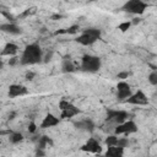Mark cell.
<instances>
[{
  "label": "cell",
  "mask_w": 157,
  "mask_h": 157,
  "mask_svg": "<svg viewBox=\"0 0 157 157\" xmlns=\"http://www.w3.org/2000/svg\"><path fill=\"white\" fill-rule=\"evenodd\" d=\"M53 144H54V142H53V140H52L50 137H48V136H45V135H44V136H40V137L38 139V145H37V147H38V148H43V150H44L47 145H50V146H52Z\"/></svg>",
  "instance_id": "ac0fdd59"
},
{
  "label": "cell",
  "mask_w": 157,
  "mask_h": 157,
  "mask_svg": "<svg viewBox=\"0 0 157 157\" xmlns=\"http://www.w3.org/2000/svg\"><path fill=\"white\" fill-rule=\"evenodd\" d=\"M17 52H18V47L15 43H7L4 47L2 52H1V55L2 56H6V55L7 56H15L17 54Z\"/></svg>",
  "instance_id": "9a60e30c"
},
{
  "label": "cell",
  "mask_w": 157,
  "mask_h": 157,
  "mask_svg": "<svg viewBox=\"0 0 157 157\" xmlns=\"http://www.w3.org/2000/svg\"><path fill=\"white\" fill-rule=\"evenodd\" d=\"M78 29H80V27H78L77 25H74V26H70V27L66 28V29H59V31H56L55 34H63V33H66V34H75V33L78 32Z\"/></svg>",
  "instance_id": "d6986e66"
},
{
  "label": "cell",
  "mask_w": 157,
  "mask_h": 157,
  "mask_svg": "<svg viewBox=\"0 0 157 157\" xmlns=\"http://www.w3.org/2000/svg\"><path fill=\"white\" fill-rule=\"evenodd\" d=\"M129 118V113L125 110H115V109H107V118L105 121H110L114 124H120Z\"/></svg>",
  "instance_id": "5b68a950"
},
{
  "label": "cell",
  "mask_w": 157,
  "mask_h": 157,
  "mask_svg": "<svg viewBox=\"0 0 157 157\" xmlns=\"http://www.w3.org/2000/svg\"><path fill=\"white\" fill-rule=\"evenodd\" d=\"M9 139H10V142L16 145V144H20L22 140H23V135L21 132H11L9 135Z\"/></svg>",
  "instance_id": "ffe728a7"
},
{
  "label": "cell",
  "mask_w": 157,
  "mask_h": 157,
  "mask_svg": "<svg viewBox=\"0 0 157 157\" xmlns=\"http://www.w3.org/2000/svg\"><path fill=\"white\" fill-rule=\"evenodd\" d=\"M27 93H28V90L23 85H16V83H13V85H10V87H9V97L10 98L26 96Z\"/></svg>",
  "instance_id": "9c48e42d"
},
{
  "label": "cell",
  "mask_w": 157,
  "mask_h": 157,
  "mask_svg": "<svg viewBox=\"0 0 157 157\" xmlns=\"http://www.w3.org/2000/svg\"><path fill=\"white\" fill-rule=\"evenodd\" d=\"M104 142H105L107 146H117V144H118V136H117V134L115 135H109L105 139Z\"/></svg>",
  "instance_id": "44dd1931"
},
{
  "label": "cell",
  "mask_w": 157,
  "mask_h": 157,
  "mask_svg": "<svg viewBox=\"0 0 157 157\" xmlns=\"http://www.w3.org/2000/svg\"><path fill=\"white\" fill-rule=\"evenodd\" d=\"M15 115H16V113H15V112H12V113H11V114H10V115H9V119H10V120H12V119H13V117H15Z\"/></svg>",
  "instance_id": "836d02e7"
},
{
  "label": "cell",
  "mask_w": 157,
  "mask_h": 157,
  "mask_svg": "<svg viewBox=\"0 0 157 157\" xmlns=\"http://www.w3.org/2000/svg\"><path fill=\"white\" fill-rule=\"evenodd\" d=\"M61 17H63V16H61V15H58V13L52 16V18H53V20H58V18H61Z\"/></svg>",
  "instance_id": "d6a6232c"
},
{
  "label": "cell",
  "mask_w": 157,
  "mask_h": 157,
  "mask_svg": "<svg viewBox=\"0 0 157 157\" xmlns=\"http://www.w3.org/2000/svg\"><path fill=\"white\" fill-rule=\"evenodd\" d=\"M148 82L152 86H157V71H152L148 75Z\"/></svg>",
  "instance_id": "7402d4cb"
},
{
  "label": "cell",
  "mask_w": 157,
  "mask_h": 157,
  "mask_svg": "<svg viewBox=\"0 0 157 157\" xmlns=\"http://www.w3.org/2000/svg\"><path fill=\"white\" fill-rule=\"evenodd\" d=\"M1 15H2V16H5V17H7V18H9V20H10L11 22H13V21H15V17H13L12 15L7 13V12H6V11H4V10L1 11Z\"/></svg>",
  "instance_id": "f546056e"
},
{
  "label": "cell",
  "mask_w": 157,
  "mask_h": 157,
  "mask_svg": "<svg viewBox=\"0 0 157 157\" xmlns=\"http://www.w3.org/2000/svg\"><path fill=\"white\" fill-rule=\"evenodd\" d=\"M34 76H36V72H33V71H27L26 72V80H28V81H32L34 78Z\"/></svg>",
  "instance_id": "4316f807"
},
{
  "label": "cell",
  "mask_w": 157,
  "mask_h": 157,
  "mask_svg": "<svg viewBox=\"0 0 157 157\" xmlns=\"http://www.w3.org/2000/svg\"><path fill=\"white\" fill-rule=\"evenodd\" d=\"M155 97H157V92H156V93H155Z\"/></svg>",
  "instance_id": "d590c367"
},
{
  "label": "cell",
  "mask_w": 157,
  "mask_h": 157,
  "mask_svg": "<svg viewBox=\"0 0 157 157\" xmlns=\"http://www.w3.org/2000/svg\"><path fill=\"white\" fill-rule=\"evenodd\" d=\"M45 155V152L43 151V148H38L37 147V150H36V156H44Z\"/></svg>",
  "instance_id": "4dcf8cb0"
},
{
  "label": "cell",
  "mask_w": 157,
  "mask_h": 157,
  "mask_svg": "<svg viewBox=\"0 0 157 157\" xmlns=\"http://www.w3.org/2000/svg\"><path fill=\"white\" fill-rule=\"evenodd\" d=\"M59 121H60V118H56L54 114L48 113V114L45 115V118L43 119V121H42V124H40V128H42V129L52 128V126L58 125V124H59Z\"/></svg>",
  "instance_id": "7c38bea8"
},
{
  "label": "cell",
  "mask_w": 157,
  "mask_h": 157,
  "mask_svg": "<svg viewBox=\"0 0 157 157\" xmlns=\"http://www.w3.org/2000/svg\"><path fill=\"white\" fill-rule=\"evenodd\" d=\"M146 9L147 4L144 0H128L123 5V10L132 15H142Z\"/></svg>",
  "instance_id": "277c9868"
},
{
  "label": "cell",
  "mask_w": 157,
  "mask_h": 157,
  "mask_svg": "<svg viewBox=\"0 0 157 157\" xmlns=\"http://www.w3.org/2000/svg\"><path fill=\"white\" fill-rule=\"evenodd\" d=\"M42 59H43L42 48L37 43H32L25 48L20 58V64L21 65H34V64L40 63Z\"/></svg>",
  "instance_id": "6da1fadb"
},
{
  "label": "cell",
  "mask_w": 157,
  "mask_h": 157,
  "mask_svg": "<svg viewBox=\"0 0 157 157\" xmlns=\"http://www.w3.org/2000/svg\"><path fill=\"white\" fill-rule=\"evenodd\" d=\"M77 129L80 130H85V131H88V132H92L94 130V123L91 120V119H82L80 121H75L74 124Z\"/></svg>",
  "instance_id": "4fadbf2b"
},
{
  "label": "cell",
  "mask_w": 157,
  "mask_h": 157,
  "mask_svg": "<svg viewBox=\"0 0 157 157\" xmlns=\"http://www.w3.org/2000/svg\"><path fill=\"white\" fill-rule=\"evenodd\" d=\"M61 70L63 72H74L76 69H75V65L72 64L70 56H66L64 60H63V64H61Z\"/></svg>",
  "instance_id": "e0dca14e"
},
{
  "label": "cell",
  "mask_w": 157,
  "mask_h": 157,
  "mask_svg": "<svg viewBox=\"0 0 157 157\" xmlns=\"http://www.w3.org/2000/svg\"><path fill=\"white\" fill-rule=\"evenodd\" d=\"M18 61H20V59H18L17 56H12V58L9 60V65H10V66H13V65H16Z\"/></svg>",
  "instance_id": "83f0119b"
},
{
  "label": "cell",
  "mask_w": 157,
  "mask_h": 157,
  "mask_svg": "<svg viewBox=\"0 0 157 157\" xmlns=\"http://www.w3.org/2000/svg\"><path fill=\"white\" fill-rule=\"evenodd\" d=\"M50 58H52V53H48L47 55H45V59H44V61L47 63V61H49L50 60Z\"/></svg>",
  "instance_id": "1f68e13d"
},
{
  "label": "cell",
  "mask_w": 157,
  "mask_h": 157,
  "mask_svg": "<svg viewBox=\"0 0 157 157\" xmlns=\"http://www.w3.org/2000/svg\"><path fill=\"white\" fill-rule=\"evenodd\" d=\"M129 75H130V72H128V71H120V72L117 75V77L120 78V80H125V78L129 77Z\"/></svg>",
  "instance_id": "484cf974"
},
{
  "label": "cell",
  "mask_w": 157,
  "mask_h": 157,
  "mask_svg": "<svg viewBox=\"0 0 157 157\" xmlns=\"http://www.w3.org/2000/svg\"><path fill=\"white\" fill-rule=\"evenodd\" d=\"M129 145V140L126 137H119L118 139V144L117 146H120V147H126Z\"/></svg>",
  "instance_id": "d4e9b609"
},
{
  "label": "cell",
  "mask_w": 157,
  "mask_h": 157,
  "mask_svg": "<svg viewBox=\"0 0 157 157\" xmlns=\"http://www.w3.org/2000/svg\"><path fill=\"white\" fill-rule=\"evenodd\" d=\"M36 130H37V126H36V124L32 121V123H29V125H28V131L31 132V134H33V132H36Z\"/></svg>",
  "instance_id": "f1b7e54d"
},
{
  "label": "cell",
  "mask_w": 157,
  "mask_h": 157,
  "mask_svg": "<svg viewBox=\"0 0 157 157\" xmlns=\"http://www.w3.org/2000/svg\"><path fill=\"white\" fill-rule=\"evenodd\" d=\"M101 37V29L98 28H87L85 29L77 38L76 42L82 45H91Z\"/></svg>",
  "instance_id": "3957f363"
},
{
  "label": "cell",
  "mask_w": 157,
  "mask_h": 157,
  "mask_svg": "<svg viewBox=\"0 0 157 157\" xmlns=\"http://www.w3.org/2000/svg\"><path fill=\"white\" fill-rule=\"evenodd\" d=\"M130 26H131V22H130V21H125V22L120 23V25L118 26V28H119L121 32H126V31L130 28Z\"/></svg>",
  "instance_id": "cb8c5ba5"
},
{
  "label": "cell",
  "mask_w": 157,
  "mask_h": 157,
  "mask_svg": "<svg viewBox=\"0 0 157 157\" xmlns=\"http://www.w3.org/2000/svg\"><path fill=\"white\" fill-rule=\"evenodd\" d=\"M90 1H96V0H90Z\"/></svg>",
  "instance_id": "8d00e7d4"
},
{
  "label": "cell",
  "mask_w": 157,
  "mask_h": 157,
  "mask_svg": "<svg viewBox=\"0 0 157 157\" xmlns=\"http://www.w3.org/2000/svg\"><path fill=\"white\" fill-rule=\"evenodd\" d=\"M0 29L2 32H6V33H10V34H21L22 33V28L20 26H17L15 22H9V23H2L0 26Z\"/></svg>",
  "instance_id": "8fae6325"
},
{
  "label": "cell",
  "mask_w": 157,
  "mask_h": 157,
  "mask_svg": "<svg viewBox=\"0 0 157 157\" xmlns=\"http://www.w3.org/2000/svg\"><path fill=\"white\" fill-rule=\"evenodd\" d=\"M101 148L102 147H101L99 142L96 139H93V137L88 139V141L81 147L82 151H87V152H92V153H99L101 152Z\"/></svg>",
  "instance_id": "30bf717a"
},
{
  "label": "cell",
  "mask_w": 157,
  "mask_h": 157,
  "mask_svg": "<svg viewBox=\"0 0 157 157\" xmlns=\"http://www.w3.org/2000/svg\"><path fill=\"white\" fill-rule=\"evenodd\" d=\"M136 131H137V125L134 120L123 121V123L118 124L114 129V134H117V135H120V134L129 135V134H132V132H136Z\"/></svg>",
  "instance_id": "8992f818"
},
{
  "label": "cell",
  "mask_w": 157,
  "mask_h": 157,
  "mask_svg": "<svg viewBox=\"0 0 157 157\" xmlns=\"http://www.w3.org/2000/svg\"><path fill=\"white\" fill-rule=\"evenodd\" d=\"M124 155V147L120 146H108V150L105 152V156L109 157H120Z\"/></svg>",
  "instance_id": "2e32d148"
},
{
  "label": "cell",
  "mask_w": 157,
  "mask_h": 157,
  "mask_svg": "<svg viewBox=\"0 0 157 157\" xmlns=\"http://www.w3.org/2000/svg\"><path fill=\"white\" fill-rule=\"evenodd\" d=\"M131 87L125 81H119L117 85V98L119 101H126L131 96Z\"/></svg>",
  "instance_id": "ba28073f"
},
{
  "label": "cell",
  "mask_w": 157,
  "mask_h": 157,
  "mask_svg": "<svg viewBox=\"0 0 157 157\" xmlns=\"http://www.w3.org/2000/svg\"><path fill=\"white\" fill-rule=\"evenodd\" d=\"M80 113V109L77 107H75L74 104H71L70 107L65 108L61 110V114H60V119H70L75 115H77Z\"/></svg>",
  "instance_id": "5bb4252c"
},
{
  "label": "cell",
  "mask_w": 157,
  "mask_h": 157,
  "mask_svg": "<svg viewBox=\"0 0 157 157\" xmlns=\"http://www.w3.org/2000/svg\"><path fill=\"white\" fill-rule=\"evenodd\" d=\"M34 12H36V7L27 9V10H25V11L18 16V18H25V17H27V16H29V15H33Z\"/></svg>",
  "instance_id": "603a6c76"
},
{
  "label": "cell",
  "mask_w": 157,
  "mask_h": 157,
  "mask_svg": "<svg viewBox=\"0 0 157 157\" xmlns=\"http://www.w3.org/2000/svg\"><path fill=\"white\" fill-rule=\"evenodd\" d=\"M125 102L129 103V104H134V105H146V104H148V98L144 93L142 90H137Z\"/></svg>",
  "instance_id": "52a82bcc"
},
{
  "label": "cell",
  "mask_w": 157,
  "mask_h": 157,
  "mask_svg": "<svg viewBox=\"0 0 157 157\" xmlns=\"http://www.w3.org/2000/svg\"><path fill=\"white\" fill-rule=\"evenodd\" d=\"M140 21H141V20H140V18H134V21H132V22H131V23H134V25H136V23H139V22H140Z\"/></svg>",
  "instance_id": "e575fe53"
},
{
  "label": "cell",
  "mask_w": 157,
  "mask_h": 157,
  "mask_svg": "<svg viewBox=\"0 0 157 157\" xmlns=\"http://www.w3.org/2000/svg\"><path fill=\"white\" fill-rule=\"evenodd\" d=\"M102 66V61L99 56L96 55H83L81 59V69L86 72H97Z\"/></svg>",
  "instance_id": "7a4b0ae2"
}]
</instances>
